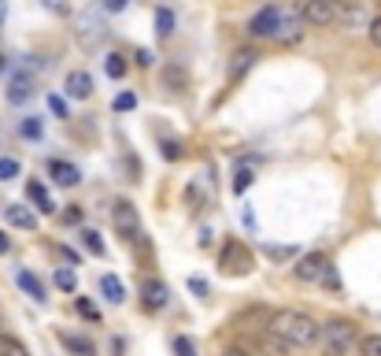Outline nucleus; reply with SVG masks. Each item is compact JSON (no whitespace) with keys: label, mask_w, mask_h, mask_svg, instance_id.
<instances>
[{"label":"nucleus","mask_w":381,"mask_h":356,"mask_svg":"<svg viewBox=\"0 0 381 356\" xmlns=\"http://www.w3.org/2000/svg\"><path fill=\"white\" fill-rule=\"evenodd\" d=\"M303 15L300 8H281V4H263L248 19V37L256 41H274V45H296L303 37Z\"/></svg>","instance_id":"obj_1"},{"label":"nucleus","mask_w":381,"mask_h":356,"mask_svg":"<svg viewBox=\"0 0 381 356\" xmlns=\"http://www.w3.org/2000/svg\"><path fill=\"white\" fill-rule=\"evenodd\" d=\"M267 334L278 338L289 353H300V349H308V345L319 341L322 323L314 316H308V312H300V308H281V312H270Z\"/></svg>","instance_id":"obj_2"},{"label":"nucleus","mask_w":381,"mask_h":356,"mask_svg":"<svg viewBox=\"0 0 381 356\" xmlns=\"http://www.w3.org/2000/svg\"><path fill=\"white\" fill-rule=\"evenodd\" d=\"M319 345H322V356H352L359 349V327L352 319H330L322 323V334H319Z\"/></svg>","instance_id":"obj_3"},{"label":"nucleus","mask_w":381,"mask_h":356,"mask_svg":"<svg viewBox=\"0 0 381 356\" xmlns=\"http://www.w3.org/2000/svg\"><path fill=\"white\" fill-rule=\"evenodd\" d=\"M252 267H256L252 249H248L245 241H237V237H230V241L222 245V253H219V271L230 275V278H237V275H248Z\"/></svg>","instance_id":"obj_4"},{"label":"nucleus","mask_w":381,"mask_h":356,"mask_svg":"<svg viewBox=\"0 0 381 356\" xmlns=\"http://www.w3.org/2000/svg\"><path fill=\"white\" fill-rule=\"evenodd\" d=\"M112 223H115V230L126 237L130 245H141L145 241V230H141V215L134 208V201H118L115 208H112Z\"/></svg>","instance_id":"obj_5"},{"label":"nucleus","mask_w":381,"mask_h":356,"mask_svg":"<svg viewBox=\"0 0 381 356\" xmlns=\"http://www.w3.org/2000/svg\"><path fill=\"white\" fill-rule=\"evenodd\" d=\"M348 4H337V0H303L300 4V15L308 26H330V23H341Z\"/></svg>","instance_id":"obj_6"},{"label":"nucleus","mask_w":381,"mask_h":356,"mask_svg":"<svg viewBox=\"0 0 381 356\" xmlns=\"http://www.w3.org/2000/svg\"><path fill=\"white\" fill-rule=\"evenodd\" d=\"M326 267H330V256H326V253H303L292 271H296L300 282H319Z\"/></svg>","instance_id":"obj_7"},{"label":"nucleus","mask_w":381,"mask_h":356,"mask_svg":"<svg viewBox=\"0 0 381 356\" xmlns=\"http://www.w3.org/2000/svg\"><path fill=\"white\" fill-rule=\"evenodd\" d=\"M167 300H170V289H167L163 278H145V282H141V305H145L148 312L167 308Z\"/></svg>","instance_id":"obj_8"},{"label":"nucleus","mask_w":381,"mask_h":356,"mask_svg":"<svg viewBox=\"0 0 381 356\" xmlns=\"http://www.w3.org/2000/svg\"><path fill=\"white\" fill-rule=\"evenodd\" d=\"M63 90H67V96H74V101H89V96H93L89 71H71L67 82H63Z\"/></svg>","instance_id":"obj_9"},{"label":"nucleus","mask_w":381,"mask_h":356,"mask_svg":"<svg viewBox=\"0 0 381 356\" xmlns=\"http://www.w3.org/2000/svg\"><path fill=\"white\" fill-rule=\"evenodd\" d=\"M30 96H34V78L23 71V74H15V78L8 82V101H12V104H26Z\"/></svg>","instance_id":"obj_10"},{"label":"nucleus","mask_w":381,"mask_h":356,"mask_svg":"<svg viewBox=\"0 0 381 356\" xmlns=\"http://www.w3.org/2000/svg\"><path fill=\"white\" fill-rule=\"evenodd\" d=\"M48 171H52V178H56L60 186H78V182H82V171L74 167L71 160H52Z\"/></svg>","instance_id":"obj_11"},{"label":"nucleus","mask_w":381,"mask_h":356,"mask_svg":"<svg viewBox=\"0 0 381 356\" xmlns=\"http://www.w3.org/2000/svg\"><path fill=\"white\" fill-rule=\"evenodd\" d=\"M4 219L12 223V226H19V230H37V215L30 212V208H23V204H8Z\"/></svg>","instance_id":"obj_12"},{"label":"nucleus","mask_w":381,"mask_h":356,"mask_svg":"<svg viewBox=\"0 0 381 356\" xmlns=\"http://www.w3.org/2000/svg\"><path fill=\"white\" fill-rule=\"evenodd\" d=\"M15 282H19V289H23L26 297H34L37 305H45V300H48V297H45V286H41V278H37L34 271H26V267L15 275Z\"/></svg>","instance_id":"obj_13"},{"label":"nucleus","mask_w":381,"mask_h":356,"mask_svg":"<svg viewBox=\"0 0 381 356\" xmlns=\"http://www.w3.org/2000/svg\"><path fill=\"white\" fill-rule=\"evenodd\" d=\"M26 197L37 204V212H45V215H52L56 212V204H52V197H48V189H45V182H26Z\"/></svg>","instance_id":"obj_14"},{"label":"nucleus","mask_w":381,"mask_h":356,"mask_svg":"<svg viewBox=\"0 0 381 356\" xmlns=\"http://www.w3.org/2000/svg\"><path fill=\"white\" fill-rule=\"evenodd\" d=\"M60 345L74 356H96V345L89 338H82V334H60Z\"/></svg>","instance_id":"obj_15"},{"label":"nucleus","mask_w":381,"mask_h":356,"mask_svg":"<svg viewBox=\"0 0 381 356\" xmlns=\"http://www.w3.org/2000/svg\"><path fill=\"white\" fill-rule=\"evenodd\" d=\"M100 289H104V297L112 300V305H123V300H126V286H123V278H118V275H104Z\"/></svg>","instance_id":"obj_16"},{"label":"nucleus","mask_w":381,"mask_h":356,"mask_svg":"<svg viewBox=\"0 0 381 356\" xmlns=\"http://www.w3.org/2000/svg\"><path fill=\"white\" fill-rule=\"evenodd\" d=\"M256 60H259V52H256V49H241V52H237V56L230 60V78H237V74H245V71L252 67Z\"/></svg>","instance_id":"obj_17"},{"label":"nucleus","mask_w":381,"mask_h":356,"mask_svg":"<svg viewBox=\"0 0 381 356\" xmlns=\"http://www.w3.org/2000/svg\"><path fill=\"white\" fill-rule=\"evenodd\" d=\"M0 356H30V349L15 338V334H4V330H0Z\"/></svg>","instance_id":"obj_18"},{"label":"nucleus","mask_w":381,"mask_h":356,"mask_svg":"<svg viewBox=\"0 0 381 356\" xmlns=\"http://www.w3.org/2000/svg\"><path fill=\"white\" fill-rule=\"evenodd\" d=\"M174 26H178V19H174L170 8H156V34L159 37H170Z\"/></svg>","instance_id":"obj_19"},{"label":"nucleus","mask_w":381,"mask_h":356,"mask_svg":"<svg viewBox=\"0 0 381 356\" xmlns=\"http://www.w3.org/2000/svg\"><path fill=\"white\" fill-rule=\"evenodd\" d=\"M104 71H107V78H123V74L130 71V63H126V56H123V52H112V56H107L104 60Z\"/></svg>","instance_id":"obj_20"},{"label":"nucleus","mask_w":381,"mask_h":356,"mask_svg":"<svg viewBox=\"0 0 381 356\" xmlns=\"http://www.w3.org/2000/svg\"><path fill=\"white\" fill-rule=\"evenodd\" d=\"M19 134L30 137V142H37V137L45 134V126H41V119H37V115H30V119H23V123H19Z\"/></svg>","instance_id":"obj_21"},{"label":"nucleus","mask_w":381,"mask_h":356,"mask_svg":"<svg viewBox=\"0 0 381 356\" xmlns=\"http://www.w3.org/2000/svg\"><path fill=\"white\" fill-rule=\"evenodd\" d=\"M74 308H78V316H82V319H89V323H100V308H96L89 297H78V300H74Z\"/></svg>","instance_id":"obj_22"},{"label":"nucleus","mask_w":381,"mask_h":356,"mask_svg":"<svg viewBox=\"0 0 381 356\" xmlns=\"http://www.w3.org/2000/svg\"><path fill=\"white\" fill-rule=\"evenodd\" d=\"M78 237H82V245H85L93 256H104V241H100V234H96V230H82Z\"/></svg>","instance_id":"obj_23"},{"label":"nucleus","mask_w":381,"mask_h":356,"mask_svg":"<svg viewBox=\"0 0 381 356\" xmlns=\"http://www.w3.org/2000/svg\"><path fill=\"white\" fill-rule=\"evenodd\" d=\"M19 160H12V156H0V182H12V178H19Z\"/></svg>","instance_id":"obj_24"},{"label":"nucleus","mask_w":381,"mask_h":356,"mask_svg":"<svg viewBox=\"0 0 381 356\" xmlns=\"http://www.w3.org/2000/svg\"><path fill=\"white\" fill-rule=\"evenodd\" d=\"M359 353H363V356H381V334H366V338H359Z\"/></svg>","instance_id":"obj_25"},{"label":"nucleus","mask_w":381,"mask_h":356,"mask_svg":"<svg viewBox=\"0 0 381 356\" xmlns=\"http://www.w3.org/2000/svg\"><path fill=\"white\" fill-rule=\"evenodd\" d=\"M174 356H197V341H193L189 334H178V338H174Z\"/></svg>","instance_id":"obj_26"},{"label":"nucleus","mask_w":381,"mask_h":356,"mask_svg":"<svg viewBox=\"0 0 381 356\" xmlns=\"http://www.w3.org/2000/svg\"><path fill=\"white\" fill-rule=\"evenodd\" d=\"M181 153H185L181 142H174V137H163V160H181Z\"/></svg>","instance_id":"obj_27"},{"label":"nucleus","mask_w":381,"mask_h":356,"mask_svg":"<svg viewBox=\"0 0 381 356\" xmlns=\"http://www.w3.org/2000/svg\"><path fill=\"white\" fill-rule=\"evenodd\" d=\"M163 82H167L170 90H181V85H185V71L181 67H167V71H163Z\"/></svg>","instance_id":"obj_28"},{"label":"nucleus","mask_w":381,"mask_h":356,"mask_svg":"<svg viewBox=\"0 0 381 356\" xmlns=\"http://www.w3.org/2000/svg\"><path fill=\"white\" fill-rule=\"evenodd\" d=\"M56 286H60V289H67V294H71L74 286H78V278H74L71 267H60V271H56Z\"/></svg>","instance_id":"obj_29"},{"label":"nucleus","mask_w":381,"mask_h":356,"mask_svg":"<svg viewBox=\"0 0 381 356\" xmlns=\"http://www.w3.org/2000/svg\"><path fill=\"white\" fill-rule=\"evenodd\" d=\"M248 186H252V171H248V167H237V175H233V193H245Z\"/></svg>","instance_id":"obj_30"},{"label":"nucleus","mask_w":381,"mask_h":356,"mask_svg":"<svg viewBox=\"0 0 381 356\" xmlns=\"http://www.w3.org/2000/svg\"><path fill=\"white\" fill-rule=\"evenodd\" d=\"M112 108H115V112H134V108H137V96H134V93H118Z\"/></svg>","instance_id":"obj_31"},{"label":"nucleus","mask_w":381,"mask_h":356,"mask_svg":"<svg viewBox=\"0 0 381 356\" xmlns=\"http://www.w3.org/2000/svg\"><path fill=\"white\" fill-rule=\"evenodd\" d=\"M48 108H52V115L71 119V108H67V101H63V96H56V93H52V96H48Z\"/></svg>","instance_id":"obj_32"},{"label":"nucleus","mask_w":381,"mask_h":356,"mask_svg":"<svg viewBox=\"0 0 381 356\" xmlns=\"http://www.w3.org/2000/svg\"><path fill=\"white\" fill-rule=\"evenodd\" d=\"M366 34H370V41H374V49H381V15H374V19H370Z\"/></svg>","instance_id":"obj_33"},{"label":"nucleus","mask_w":381,"mask_h":356,"mask_svg":"<svg viewBox=\"0 0 381 356\" xmlns=\"http://www.w3.org/2000/svg\"><path fill=\"white\" fill-rule=\"evenodd\" d=\"M319 282H322V286H330V289H341V278H337L333 264H330V267H326V271H322V278H319Z\"/></svg>","instance_id":"obj_34"},{"label":"nucleus","mask_w":381,"mask_h":356,"mask_svg":"<svg viewBox=\"0 0 381 356\" xmlns=\"http://www.w3.org/2000/svg\"><path fill=\"white\" fill-rule=\"evenodd\" d=\"M63 223L78 226V223H82V208H67V212H63Z\"/></svg>","instance_id":"obj_35"},{"label":"nucleus","mask_w":381,"mask_h":356,"mask_svg":"<svg viewBox=\"0 0 381 356\" xmlns=\"http://www.w3.org/2000/svg\"><path fill=\"white\" fill-rule=\"evenodd\" d=\"M193 294H197V297H208V282H204V278H193Z\"/></svg>","instance_id":"obj_36"},{"label":"nucleus","mask_w":381,"mask_h":356,"mask_svg":"<svg viewBox=\"0 0 381 356\" xmlns=\"http://www.w3.org/2000/svg\"><path fill=\"white\" fill-rule=\"evenodd\" d=\"M45 8H48V12H63V15H67V0H45Z\"/></svg>","instance_id":"obj_37"},{"label":"nucleus","mask_w":381,"mask_h":356,"mask_svg":"<svg viewBox=\"0 0 381 356\" xmlns=\"http://www.w3.org/2000/svg\"><path fill=\"white\" fill-rule=\"evenodd\" d=\"M126 4H130V0H104V8H107V12H123Z\"/></svg>","instance_id":"obj_38"},{"label":"nucleus","mask_w":381,"mask_h":356,"mask_svg":"<svg viewBox=\"0 0 381 356\" xmlns=\"http://www.w3.org/2000/svg\"><path fill=\"white\" fill-rule=\"evenodd\" d=\"M152 60H156V56H152V52H145V49L137 52V63H141V67H152Z\"/></svg>","instance_id":"obj_39"},{"label":"nucleus","mask_w":381,"mask_h":356,"mask_svg":"<svg viewBox=\"0 0 381 356\" xmlns=\"http://www.w3.org/2000/svg\"><path fill=\"white\" fill-rule=\"evenodd\" d=\"M8 249H12V237H8L4 230H0V253H8Z\"/></svg>","instance_id":"obj_40"},{"label":"nucleus","mask_w":381,"mask_h":356,"mask_svg":"<svg viewBox=\"0 0 381 356\" xmlns=\"http://www.w3.org/2000/svg\"><path fill=\"white\" fill-rule=\"evenodd\" d=\"M4 19H8V0H0V30H4Z\"/></svg>","instance_id":"obj_41"},{"label":"nucleus","mask_w":381,"mask_h":356,"mask_svg":"<svg viewBox=\"0 0 381 356\" xmlns=\"http://www.w3.org/2000/svg\"><path fill=\"white\" fill-rule=\"evenodd\" d=\"M222 356H248V353H245V349H226Z\"/></svg>","instance_id":"obj_42"},{"label":"nucleus","mask_w":381,"mask_h":356,"mask_svg":"<svg viewBox=\"0 0 381 356\" xmlns=\"http://www.w3.org/2000/svg\"><path fill=\"white\" fill-rule=\"evenodd\" d=\"M0 71H8V56H0Z\"/></svg>","instance_id":"obj_43"}]
</instances>
